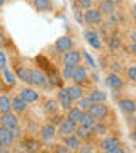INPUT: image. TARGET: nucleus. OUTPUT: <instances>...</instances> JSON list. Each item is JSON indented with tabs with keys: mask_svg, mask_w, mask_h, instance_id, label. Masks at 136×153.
Returning <instances> with one entry per match:
<instances>
[{
	"mask_svg": "<svg viewBox=\"0 0 136 153\" xmlns=\"http://www.w3.org/2000/svg\"><path fill=\"white\" fill-rule=\"evenodd\" d=\"M99 150L100 152H109V153H124L123 141L119 134H106L99 141Z\"/></svg>",
	"mask_w": 136,
	"mask_h": 153,
	"instance_id": "1",
	"label": "nucleus"
},
{
	"mask_svg": "<svg viewBox=\"0 0 136 153\" xmlns=\"http://www.w3.org/2000/svg\"><path fill=\"white\" fill-rule=\"evenodd\" d=\"M83 21H85V26H88V27H100L104 22V16L102 12L94 5L83 12Z\"/></svg>",
	"mask_w": 136,
	"mask_h": 153,
	"instance_id": "2",
	"label": "nucleus"
},
{
	"mask_svg": "<svg viewBox=\"0 0 136 153\" xmlns=\"http://www.w3.org/2000/svg\"><path fill=\"white\" fill-rule=\"evenodd\" d=\"M88 112L95 121H106V123H107V117L112 114L111 107L106 102H92V105L88 107Z\"/></svg>",
	"mask_w": 136,
	"mask_h": 153,
	"instance_id": "3",
	"label": "nucleus"
},
{
	"mask_svg": "<svg viewBox=\"0 0 136 153\" xmlns=\"http://www.w3.org/2000/svg\"><path fill=\"white\" fill-rule=\"evenodd\" d=\"M71 82L73 83H78V85H87L88 82H90V73H88V68L87 65H83V63H80V65L73 66V75H71Z\"/></svg>",
	"mask_w": 136,
	"mask_h": 153,
	"instance_id": "4",
	"label": "nucleus"
},
{
	"mask_svg": "<svg viewBox=\"0 0 136 153\" xmlns=\"http://www.w3.org/2000/svg\"><path fill=\"white\" fill-rule=\"evenodd\" d=\"M104 82H106V85H107L109 88H112L114 92H119V90H123V88H124L126 78H123V75H121V73H117V71H109Z\"/></svg>",
	"mask_w": 136,
	"mask_h": 153,
	"instance_id": "5",
	"label": "nucleus"
},
{
	"mask_svg": "<svg viewBox=\"0 0 136 153\" xmlns=\"http://www.w3.org/2000/svg\"><path fill=\"white\" fill-rule=\"evenodd\" d=\"M117 105L123 114L126 116H135L136 114V99L128 97V95H123V97H117Z\"/></svg>",
	"mask_w": 136,
	"mask_h": 153,
	"instance_id": "6",
	"label": "nucleus"
},
{
	"mask_svg": "<svg viewBox=\"0 0 136 153\" xmlns=\"http://www.w3.org/2000/svg\"><path fill=\"white\" fill-rule=\"evenodd\" d=\"M63 66H77L82 63V49H70V51H66V53H63Z\"/></svg>",
	"mask_w": 136,
	"mask_h": 153,
	"instance_id": "7",
	"label": "nucleus"
},
{
	"mask_svg": "<svg viewBox=\"0 0 136 153\" xmlns=\"http://www.w3.org/2000/svg\"><path fill=\"white\" fill-rule=\"evenodd\" d=\"M73 48H75V41H73L71 36H60V38L54 41V49L60 55H63V53H66V51H70Z\"/></svg>",
	"mask_w": 136,
	"mask_h": 153,
	"instance_id": "8",
	"label": "nucleus"
},
{
	"mask_svg": "<svg viewBox=\"0 0 136 153\" xmlns=\"http://www.w3.org/2000/svg\"><path fill=\"white\" fill-rule=\"evenodd\" d=\"M0 126H5L9 129H14V128H19L21 123H19V116L14 111H9L5 114H0Z\"/></svg>",
	"mask_w": 136,
	"mask_h": 153,
	"instance_id": "9",
	"label": "nucleus"
},
{
	"mask_svg": "<svg viewBox=\"0 0 136 153\" xmlns=\"http://www.w3.org/2000/svg\"><path fill=\"white\" fill-rule=\"evenodd\" d=\"M83 36H85V39H87V43L92 46V48L95 49H100L102 48V38L99 36L97 33V27H88L83 31Z\"/></svg>",
	"mask_w": 136,
	"mask_h": 153,
	"instance_id": "10",
	"label": "nucleus"
},
{
	"mask_svg": "<svg viewBox=\"0 0 136 153\" xmlns=\"http://www.w3.org/2000/svg\"><path fill=\"white\" fill-rule=\"evenodd\" d=\"M56 129H58V136L63 138V136H68V134H73L77 129V123L70 121L68 117H63L61 123L56 126Z\"/></svg>",
	"mask_w": 136,
	"mask_h": 153,
	"instance_id": "11",
	"label": "nucleus"
},
{
	"mask_svg": "<svg viewBox=\"0 0 136 153\" xmlns=\"http://www.w3.org/2000/svg\"><path fill=\"white\" fill-rule=\"evenodd\" d=\"M29 85H34V87H46L48 85V76L43 70L39 68H31V83Z\"/></svg>",
	"mask_w": 136,
	"mask_h": 153,
	"instance_id": "12",
	"label": "nucleus"
},
{
	"mask_svg": "<svg viewBox=\"0 0 136 153\" xmlns=\"http://www.w3.org/2000/svg\"><path fill=\"white\" fill-rule=\"evenodd\" d=\"M75 134L82 140V143H90L94 138H95L92 128H90V126H85V124H77Z\"/></svg>",
	"mask_w": 136,
	"mask_h": 153,
	"instance_id": "13",
	"label": "nucleus"
},
{
	"mask_svg": "<svg viewBox=\"0 0 136 153\" xmlns=\"http://www.w3.org/2000/svg\"><path fill=\"white\" fill-rule=\"evenodd\" d=\"M39 136H41V140L43 141H53L54 138L58 136V129H56V126H53V124H44V126H41V129H39Z\"/></svg>",
	"mask_w": 136,
	"mask_h": 153,
	"instance_id": "14",
	"label": "nucleus"
},
{
	"mask_svg": "<svg viewBox=\"0 0 136 153\" xmlns=\"http://www.w3.org/2000/svg\"><path fill=\"white\" fill-rule=\"evenodd\" d=\"M19 95L26 100L27 104H34V102L39 100V92H36L33 87H22L19 90Z\"/></svg>",
	"mask_w": 136,
	"mask_h": 153,
	"instance_id": "15",
	"label": "nucleus"
},
{
	"mask_svg": "<svg viewBox=\"0 0 136 153\" xmlns=\"http://www.w3.org/2000/svg\"><path fill=\"white\" fill-rule=\"evenodd\" d=\"M66 92H68V95H70L71 100H73V102H77L78 99H82L83 95H85V88H83V85L71 83V85H68V87H66Z\"/></svg>",
	"mask_w": 136,
	"mask_h": 153,
	"instance_id": "16",
	"label": "nucleus"
},
{
	"mask_svg": "<svg viewBox=\"0 0 136 153\" xmlns=\"http://www.w3.org/2000/svg\"><path fill=\"white\" fill-rule=\"evenodd\" d=\"M58 102H60V105H61V109L65 111H68V109H71L73 105H75V102L70 99V95H68V92H66V88H61L60 92H58Z\"/></svg>",
	"mask_w": 136,
	"mask_h": 153,
	"instance_id": "17",
	"label": "nucleus"
},
{
	"mask_svg": "<svg viewBox=\"0 0 136 153\" xmlns=\"http://www.w3.org/2000/svg\"><path fill=\"white\" fill-rule=\"evenodd\" d=\"M97 9L102 12L104 17L114 16V12H116V5L112 4V2H109V0H99L97 2Z\"/></svg>",
	"mask_w": 136,
	"mask_h": 153,
	"instance_id": "18",
	"label": "nucleus"
},
{
	"mask_svg": "<svg viewBox=\"0 0 136 153\" xmlns=\"http://www.w3.org/2000/svg\"><path fill=\"white\" fill-rule=\"evenodd\" d=\"M61 140H63V143L70 148L71 152H78V148L82 146V140L77 136L75 133H73V134H68V136H63Z\"/></svg>",
	"mask_w": 136,
	"mask_h": 153,
	"instance_id": "19",
	"label": "nucleus"
},
{
	"mask_svg": "<svg viewBox=\"0 0 136 153\" xmlns=\"http://www.w3.org/2000/svg\"><path fill=\"white\" fill-rule=\"evenodd\" d=\"M61 109V105L60 102H58V99L54 100V99H48V100H44V112L49 116H54V114H58Z\"/></svg>",
	"mask_w": 136,
	"mask_h": 153,
	"instance_id": "20",
	"label": "nucleus"
},
{
	"mask_svg": "<svg viewBox=\"0 0 136 153\" xmlns=\"http://www.w3.org/2000/svg\"><path fill=\"white\" fill-rule=\"evenodd\" d=\"M27 105H29V104H27L21 95H14V97H12V111H14V112H17V114L26 112Z\"/></svg>",
	"mask_w": 136,
	"mask_h": 153,
	"instance_id": "21",
	"label": "nucleus"
},
{
	"mask_svg": "<svg viewBox=\"0 0 136 153\" xmlns=\"http://www.w3.org/2000/svg\"><path fill=\"white\" fill-rule=\"evenodd\" d=\"M16 141L14 136H12V131L5 126H0V143L4 145V146H12V143Z\"/></svg>",
	"mask_w": 136,
	"mask_h": 153,
	"instance_id": "22",
	"label": "nucleus"
},
{
	"mask_svg": "<svg viewBox=\"0 0 136 153\" xmlns=\"http://www.w3.org/2000/svg\"><path fill=\"white\" fill-rule=\"evenodd\" d=\"M92 131L95 136H106V134H109V131H111V128H109V124L106 123V121H95L92 126Z\"/></svg>",
	"mask_w": 136,
	"mask_h": 153,
	"instance_id": "23",
	"label": "nucleus"
},
{
	"mask_svg": "<svg viewBox=\"0 0 136 153\" xmlns=\"http://www.w3.org/2000/svg\"><path fill=\"white\" fill-rule=\"evenodd\" d=\"M106 43H107V48L109 51H119L123 48V39L117 36V34H109V38L106 39Z\"/></svg>",
	"mask_w": 136,
	"mask_h": 153,
	"instance_id": "24",
	"label": "nucleus"
},
{
	"mask_svg": "<svg viewBox=\"0 0 136 153\" xmlns=\"http://www.w3.org/2000/svg\"><path fill=\"white\" fill-rule=\"evenodd\" d=\"M33 7L38 12H51L53 10V0H33Z\"/></svg>",
	"mask_w": 136,
	"mask_h": 153,
	"instance_id": "25",
	"label": "nucleus"
},
{
	"mask_svg": "<svg viewBox=\"0 0 136 153\" xmlns=\"http://www.w3.org/2000/svg\"><path fill=\"white\" fill-rule=\"evenodd\" d=\"M92 102H107V94L102 92V90H99V88H92L87 95Z\"/></svg>",
	"mask_w": 136,
	"mask_h": 153,
	"instance_id": "26",
	"label": "nucleus"
},
{
	"mask_svg": "<svg viewBox=\"0 0 136 153\" xmlns=\"http://www.w3.org/2000/svg\"><path fill=\"white\" fill-rule=\"evenodd\" d=\"M9 111H12V97L7 94H0V114H5Z\"/></svg>",
	"mask_w": 136,
	"mask_h": 153,
	"instance_id": "27",
	"label": "nucleus"
},
{
	"mask_svg": "<svg viewBox=\"0 0 136 153\" xmlns=\"http://www.w3.org/2000/svg\"><path fill=\"white\" fill-rule=\"evenodd\" d=\"M21 146H22V150H26V152H34V150L39 148V141H36V140H33V138L22 136Z\"/></svg>",
	"mask_w": 136,
	"mask_h": 153,
	"instance_id": "28",
	"label": "nucleus"
},
{
	"mask_svg": "<svg viewBox=\"0 0 136 153\" xmlns=\"http://www.w3.org/2000/svg\"><path fill=\"white\" fill-rule=\"evenodd\" d=\"M82 116H83V111H80L77 105H73L71 109H68L66 111V114H65V117H68L70 121H73V123H80V119H82Z\"/></svg>",
	"mask_w": 136,
	"mask_h": 153,
	"instance_id": "29",
	"label": "nucleus"
},
{
	"mask_svg": "<svg viewBox=\"0 0 136 153\" xmlns=\"http://www.w3.org/2000/svg\"><path fill=\"white\" fill-rule=\"evenodd\" d=\"M124 78L136 85V65H128L124 68Z\"/></svg>",
	"mask_w": 136,
	"mask_h": 153,
	"instance_id": "30",
	"label": "nucleus"
},
{
	"mask_svg": "<svg viewBox=\"0 0 136 153\" xmlns=\"http://www.w3.org/2000/svg\"><path fill=\"white\" fill-rule=\"evenodd\" d=\"M2 75H4V80H5V83L7 85H16V73L14 71H10L7 66H4L2 68Z\"/></svg>",
	"mask_w": 136,
	"mask_h": 153,
	"instance_id": "31",
	"label": "nucleus"
},
{
	"mask_svg": "<svg viewBox=\"0 0 136 153\" xmlns=\"http://www.w3.org/2000/svg\"><path fill=\"white\" fill-rule=\"evenodd\" d=\"M75 105H77L80 111H83V112H85V111H88V107L92 105V100H90L87 95H83L82 99H78V100L75 102Z\"/></svg>",
	"mask_w": 136,
	"mask_h": 153,
	"instance_id": "32",
	"label": "nucleus"
},
{
	"mask_svg": "<svg viewBox=\"0 0 136 153\" xmlns=\"http://www.w3.org/2000/svg\"><path fill=\"white\" fill-rule=\"evenodd\" d=\"M94 4H95V0H73V5L78 7L80 10H87V9L94 7Z\"/></svg>",
	"mask_w": 136,
	"mask_h": 153,
	"instance_id": "33",
	"label": "nucleus"
},
{
	"mask_svg": "<svg viewBox=\"0 0 136 153\" xmlns=\"http://www.w3.org/2000/svg\"><path fill=\"white\" fill-rule=\"evenodd\" d=\"M94 123H95V119L92 117V114H90L88 111H85V112H83V116H82V119H80V123H78V124H85V126H90V128H92Z\"/></svg>",
	"mask_w": 136,
	"mask_h": 153,
	"instance_id": "34",
	"label": "nucleus"
},
{
	"mask_svg": "<svg viewBox=\"0 0 136 153\" xmlns=\"http://www.w3.org/2000/svg\"><path fill=\"white\" fill-rule=\"evenodd\" d=\"M82 56H83V60H85V63H87L88 68H94V70L97 68V63L94 61V58H92L90 55H88L87 51H83V49H82Z\"/></svg>",
	"mask_w": 136,
	"mask_h": 153,
	"instance_id": "35",
	"label": "nucleus"
},
{
	"mask_svg": "<svg viewBox=\"0 0 136 153\" xmlns=\"http://www.w3.org/2000/svg\"><path fill=\"white\" fill-rule=\"evenodd\" d=\"M51 152H54V153H70L71 150H70L68 146H66L65 143H63V145H53Z\"/></svg>",
	"mask_w": 136,
	"mask_h": 153,
	"instance_id": "36",
	"label": "nucleus"
},
{
	"mask_svg": "<svg viewBox=\"0 0 136 153\" xmlns=\"http://www.w3.org/2000/svg\"><path fill=\"white\" fill-rule=\"evenodd\" d=\"M63 117H65V116H61L60 112H58V114H54V116H49L48 123H49V124H53V126H58L61 123V119H63Z\"/></svg>",
	"mask_w": 136,
	"mask_h": 153,
	"instance_id": "37",
	"label": "nucleus"
},
{
	"mask_svg": "<svg viewBox=\"0 0 136 153\" xmlns=\"http://www.w3.org/2000/svg\"><path fill=\"white\" fill-rule=\"evenodd\" d=\"M73 14H75L77 22H78V24H83V26H85V21H83V14H80V9H78V7H75V5H73Z\"/></svg>",
	"mask_w": 136,
	"mask_h": 153,
	"instance_id": "38",
	"label": "nucleus"
},
{
	"mask_svg": "<svg viewBox=\"0 0 136 153\" xmlns=\"http://www.w3.org/2000/svg\"><path fill=\"white\" fill-rule=\"evenodd\" d=\"M71 75H73V66H65L63 68V78L65 80H71Z\"/></svg>",
	"mask_w": 136,
	"mask_h": 153,
	"instance_id": "39",
	"label": "nucleus"
},
{
	"mask_svg": "<svg viewBox=\"0 0 136 153\" xmlns=\"http://www.w3.org/2000/svg\"><path fill=\"white\" fill-rule=\"evenodd\" d=\"M0 66L4 68V66H7V58H5V53L0 49Z\"/></svg>",
	"mask_w": 136,
	"mask_h": 153,
	"instance_id": "40",
	"label": "nucleus"
},
{
	"mask_svg": "<svg viewBox=\"0 0 136 153\" xmlns=\"http://www.w3.org/2000/svg\"><path fill=\"white\" fill-rule=\"evenodd\" d=\"M5 44H7V36H5L4 33H2V29H0V49L4 48Z\"/></svg>",
	"mask_w": 136,
	"mask_h": 153,
	"instance_id": "41",
	"label": "nucleus"
},
{
	"mask_svg": "<svg viewBox=\"0 0 136 153\" xmlns=\"http://www.w3.org/2000/svg\"><path fill=\"white\" fill-rule=\"evenodd\" d=\"M129 51L133 53V55H136V43H131L129 44Z\"/></svg>",
	"mask_w": 136,
	"mask_h": 153,
	"instance_id": "42",
	"label": "nucleus"
},
{
	"mask_svg": "<svg viewBox=\"0 0 136 153\" xmlns=\"http://www.w3.org/2000/svg\"><path fill=\"white\" fill-rule=\"evenodd\" d=\"M131 140H133V143L136 145V128H133V131H131Z\"/></svg>",
	"mask_w": 136,
	"mask_h": 153,
	"instance_id": "43",
	"label": "nucleus"
},
{
	"mask_svg": "<svg viewBox=\"0 0 136 153\" xmlns=\"http://www.w3.org/2000/svg\"><path fill=\"white\" fill-rule=\"evenodd\" d=\"M109 2H112V4H114V5L117 7V5H121V4H123L124 0H109Z\"/></svg>",
	"mask_w": 136,
	"mask_h": 153,
	"instance_id": "44",
	"label": "nucleus"
},
{
	"mask_svg": "<svg viewBox=\"0 0 136 153\" xmlns=\"http://www.w3.org/2000/svg\"><path fill=\"white\" fill-rule=\"evenodd\" d=\"M2 152H5V146H4V145L0 143V153H2Z\"/></svg>",
	"mask_w": 136,
	"mask_h": 153,
	"instance_id": "45",
	"label": "nucleus"
},
{
	"mask_svg": "<svg viewBox=\"0 0 136 153\" xmlns=\"http://www.w3.org/2000/svg\"><path fill=\"white\" fill-rule=\"evenodd\" d=\"M133 119V128H136V117H131Z\"/></svg>",
	"mask_w": 136,
	"mask_h": 153,
	"instance_id": "46",
	"label": "nucleus"
},
{
	"mask_svg": "<svg viewBox=\"0 0 136 153\" xmlns=\"http://www.w3.org/2000/svg\"><path fill=\"white\" fill-rule=\"evenodd\" d=\"M4 4H5V0H0V7H4Z\"/></svg>",
	"mask_w": 136,
	"mask_h": 153,
	"instance_id": "47",
	"label": "nucleus"
},
{
	"mask_svg": "<svg viewBox=\"0 0 136 153\" xmlns=\"http://www.w3.org/2000/svg\"><path fill=\"white\" fill-rule=\"evenodd\" d=\"M0 14H2V7H0Z\"/></svg>",
	"mask_w": 136,
	"mask_h": 153,
	"instance_id": "48",
	"label": "nucleus"
},
{
	"mask_svg": "<svg viewBox=\"0 0 136 153\" xmlns=\"http://www.w3.org/2000/svg\"><path fill=\"white\" fill-rule=\"evenodd\" d=\"M0 71H2V66H0Z\"/></svg>",
	"mask_w": 136,
	"mask_h": 153,
	"instance_id": "49",
	"label": "nucleus"
},
{
	"mask_svg": "<svg viewBox=\"0 0 136 153\" xmlns=\"http://www.w3.org/2000/svg\"><path fill=\"white\" fill-rule=\"evenodd\" d=\"M95 2H99V0H95Z\"/></svg>",
	"mask_w": 136,
	"mask_h": 153,
	"instance_id": "50",
	"label": "nucleus"
}]
</instances>
